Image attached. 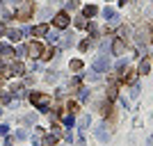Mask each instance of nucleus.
<instances>
[{
	"instance_id": "1",
	"label": "nucleus",
	"mask_w": 153,
	"mask_h": 146,
	"mask_svg": "<svg viewBox=\"0 0 153 146\" xmlns=\"http://www.w3.org/2000/svg\"><path fill=\"white\" fill-rule=\"evenodd\" d=\"M30 103L37 110H41V112H48L51 105H53V98L48 94H41V91H32V94H30Z\"/></svg>"
},
{
	"instance_id": "2",
	"label": "nucleus",
	"mask_w": 153,
	"mask_h": 146,
	"mask_svg": "<svg viewBox=\"0 0 153 146\" xmlns=\"http://www.w3.org/2000/svg\"><path fill=\"white\" fill-rule=\"evenodd\" d=\"M32 12H34V2H32V0H23V2L16 7V19L27 21L32 16Z\"/></svg>"
},
{
	"instance_id": "3",
	"label": "nucleus",
	"mask_w": 153,
	"mask_h": 146,
	"mask_svg": "<svg viewBox=\"0 0 153 146\" xmlns=\"http://www.w3.org/2000/svg\"><path fill=\"white\" fill-rule=\"evenodd\" d=\"M69 23H71V19H69V14H66V12H57V14H55V19H53V25L57 27V30H66Z\"/></svg>"
},
{
	"instance_id": "4",
	"label": "nucleus",
	"mask_w": 153,
	"mask_h": 146,
	"mask_svg": "<svg viewBox=\"0 0 153 146\" xmlns=\"http://www.w3.org/2000/svg\"><path fill=\"white\" fill-rule=\"evenodd\" d=\"M27 55H30L32 59H39L41 55H44V46L39 44V41H32V44H27Z\"/></svg>"
},
{
	"instance_id": "5",
	"label": "nucleus",
	"mask_w": 153,
	"mask_h": 146,
	"mask_svg": "<svg viewBox=\"0 0 153 146\" xmlns=\"http://www.w3.org/2000/svg\"><path fill=\"white\" fill-rule=\"evenodd\" d=\"M108 66H110L108 55H101V57L94 62V71H96V73H101V71H108Z\"/></svg>"
},
{
	"instance_id": "6",
	"label": "nucleus",
	"mask_w": 153,
	"mask_h": 146,
	"mask_svg": "<svg viewBox=\"0 0 153 146\" xmlns=\"http://www.w3.org/2000/svg\"><path fill=\"white\" fill-rule=\"evenodd\" d=\"M112 53L114 55H123V39H114V44H112Z\"/></svg>"
},
{
	"instance_id": "7",
	"label": "nucleus",
	"mask_w": 153,
	"mask_h": 146,
	"mask_svg": "<svg viewBox=\"0 0 153 146\" xmlns=\"http://www.w3.org/2000/svg\"><path fill=\"white\" fill-rule=\"evenodd\" d=\"M59 116H62V121H64L69 128L73 126V121H76V119H73V112H69V110H66V112H59Z\"/></svg>"
},
{
	"instance_id": "8",
	"label": "nucleus",
	"mask_w": 153,
	"mask_h": 146,
	"mask_svg": "<svg viewBox=\"0 0 153 146\" xmlns=\"http://www.w3.org/2000/svg\"><path fill=\"white\" fill-rule=\"evenodd\" d=\"M96 14H98V7H94V5H89V7H85V9H82L85 19H91V16H96Z\"/></svg>"
},
{
	"instance_id": "9",
	"label": "nucleus",
	"mask_w": 153,
	"mask_h": 146,
	"mask_svg": "<svg viewBox=\"0 0 153 146\" xmlns=\"http://www.w3.org/2000/svg\"><path fill=\"white\" fill-rule=\"evenodd\" d=\"M32 34H37V37H44V34H48V25H46V23H41V25L32 27Z\"/></svg>"
},
{
	"instance_id": "10",
	"label": "nucleus",
	"mask_w": 153,
	"mask_h": 146,
	"mask_svg": "<svg viewBox=\"0 0 153 146\" xmlns=\"http://www.w3.org/2000/svg\"><path fill=\"white\" fill-rule=\"evenodd\" d=\"M25 73V66L21 62H14V66H12V76H23Z\"/></svg>"
},
{
	"instance_id": "11",
	"label": "nucleus",
	"mask_w": 153,
	"mask_h": 146,
	"mask_svg": "<svg viewBox=\"0 0 153 146\" xmlns=\"http://www.w3.org/2000/svg\"><path fill=\"white\" fill-rule=\"evenodd\" d=\"M7 37L12 39V41H21V39H23V32L21 30H7Z\"/></svg>"
},
{
	"instance_id": "12",
	"label": "nucleus",
	"mask_w": 153,
	"mask_h": 146,
	"mask_svg": "<svg viewBox=\"0 0 153 146\" xmlns=\"http://www.w3.org/2000/svg\"><path fill=\"white\" fill-rule=\"evenodd\" d=\"M57 55H59V48H51V50H44L41 57L44 59H53V57H57Z\"/></svg>"
},
{
	"instance_id": "13",
	"label": "nucleus",
	"mask_w": 153,
	"mask_h": 146,
	"mask_svg": "<svg viewBox=\"0 0 153 146\" xmlns=\"http://www.w3.org/2000/svg\"><path fill=\"white\" fill-rule=\"evenodd\" d=\"M149 69H151V64H149V59H144V62L140 64V71H137V73H140V76H146Z\"/></svg>"
},
{
	"instance_id": "14",
	"label": "nucleus",
	"mask_w": 153,
	"mask_h": 146,
	"mask_svg": "<svg viewBox=\"0 0 153 146\" xmlns=\"http://www.w3.org/2000/svg\"><path fill=\"white\" fill-rule=\"evenodd\" d=\"M55 142H57V135H55V133H53V135H46V137H44V146H53Z\"/></svg>"
},
{
	"instance_id": "15",
	"label": "nucleus",
	"mask_w": 153,
	"mask_h": 146,
	"mask_svg": "<svg viewBox=\"0 0 153 146\" xmlns=\"http://www.w3.org/2000/svg\"><path fill=\"white\" fill-rule=\"evenodd\" d=\"M0 103H12V91H0Z\"/></svg>"
},
{
	"instance_id": "16",
	"label": "nucleus",
	"mask_w": 153,
	"mask_h": 146,
	"mask_svg": "<svg viewBox=\"0 0 153 146\" xmlns=\"http://www.w3.org/2000/svg\"><path fill=\"white\" fill-rule=\"evenodd\" d=\"M96 135H98V139H103V142H105V139L110 137V133L105 130V126H101V128H98V130H96Z\"/></svg>"
},
{
	"instance_id": "17",
	"label": "nucleus",
	"mask_w": 153,
	"mask_h": 146,
	"mask_svg": "<svg viewBox=\"0 0 153 146\" xmlns=\"http://www.w3.org/2000/svg\"><path fill=\"white\" fill-rule=\"evenodd\" d=\"M135 78H137V73H135V71H128V73L121 78V80H123V82H128V84H130V82H135Z\"/></svg>"
},
{
	"instance_id": "18",
	"label": "nucleus",
	"mask_w": 153,
	"mask_h": 146,
	"mask_svg": "<svg viewBox=\"0 0 153 146\" xmlns=\"http://www.w3.org/2000/svg\"><path fill=\"white\" fill-rule=\"evenodd\" d=\"M0 53L7 55V57H14V48H9V46H2V44H0Z\"/></svg>"
},
{
	"instance_id": "19",
	"label": "nucleus",
	"mask_w": 153,
	"mask_h": 146,
	"mask_svg": "<svg viewBox=\"0 0 153 146\" xmlns=\"http://www.w3.org/2000/svg\"><path fill=\"white\" fill-rule=\"evenodd\" d=\"M82 66L85 64L80 62V59H73V62H71V71H82Z\"/></svg>"
},
{
	"instance_id": "20",
	"label": "nucleus",
	"mask_w": 153,
	"mask_h": 146,
	"mask_svg": "<svg viewBox=\"0 0 153 146\" xmlns=\"http://www.w3.org/2000/svg\"><path fill=\"white\" fill-rule=\"evenodd\" d=\"M73 41H76V39H73V34H64V46H66V48H71V46H73Z\"/></svg>"
},
{
	"instance_id": "21",
	"label": "nucleus",
	"mask_w": 153,
	"mask_h": 146,
	"mask_svg": "<svg viewBox=\"0 0 153 146\" xmlns=\"http://www.w3.org/2000/svg\"><path fill=\"white\" fill-rule=\"evenodd\" d=\"M76 27H87V21H85V16H78V19H76Z\"/></svg>"
},
{
	"instance_id": "22",
	"label": "nucleus",
	"mask_w": 153,
	"mask_h": 146,
	"mask_svg": "<svg viewBox=\"0 0 153 146\" xmlns=\"http://www.w3.org/2000/svg\"><path fill=\"white\" fill-rule=\"evenodd\" d=\"M103 16H105V19H114V9L105 7V9H103Z\"/></svg>"
},
{
	"instance_id": "23",
	"label": "nucleus",
	"mask_w": 153,
	"mask_h": 146,
	"mask_svg": "<svg viewBox=\"0 0 153 146\" xmlns=\"http://www.w3.org/2000/svg\"><path fill=\"white\" fill-rule=\"evenodd\" d=\"M78 126H80V128H82V130H85V128L89 126V116H82V119L78 121Z\"/></svg>"
},
{
	"instance_id": "24",
	"label": "nucleus",
	"mask_w": 153,
	"mask_h": 146,
	"mask_svg": "<svg viewBox=\"0 0 153 146\" xmlns=\"http://www.w3.org/2000/svg\"><path fill=\"white\" fill-rule=\"evenodd\" d=\"M46 80H48V82H55V80H57V73H55V71H48Z\"/></svg>"
},
{
	"instance_id": "25",
	"label": "nucleus",
	"mask_w": 153,
	"mask_h": 146,
	"mask_svg": "<svg viewBox=\"0 0 153 146\" xmlns=\"http://www.w3.org/2000/svg\"><path fill=\"white\" fill-rule=\"evenodd\" d=\"M25 53H27V48H23V46H19V48L14 50V57H16V55H19V57H21V55H25Z\"/></svg>"
},
{
	"instance_id": "26",
	"label": "nucleus",
	"mask_w": 153,
	"mask_h": 146,
	"mask_svg": "<svg viewBox=\"0 0 153 146\" xmlns=\"http://www.w3.org/2000/svg\"><path fill=\"white\" fill-rule=\"evenodd\" d=\"M57 39H59L57 32H51V34H48V41H53V44H57Z\"/></svg>"
},
{
	"instance_id": "27",
	"label": "nucleus",
	"mask_w": 153,
	"mask_h": 146,
	"mask_svg": "<svg viewBox=\"0 0 153 146\" xmlns=\"http://www.w3.org/2000/svg\"><path fill=\"white\" fill-rule=\"evenodd\" d=\"M78 7V0H69V2H66V9H76Z\"/></svg>"
},
{
	"instance_id": "28",
	"label": "nucleus",
	"mask_w": 153,
	"mask_h": 146,
	"mask_svg": "<svg viewBox=\"0 0 153 146\" xmlns=\"http://www.w3.org/2000/svg\"><path fill=\"white\" fill-rule=\"evenodd\" d=\"M25 137H27L25 130H19V133H16V139H25Z\"/></svg>"
},
{
	"instance_id": "29",
	"label": "nucleus",
	"mask_w": 153,
	"mask_h": 146,
	"mask_svg": "<svg viewBox=\"0 0 153 146\" xmlns=\"http://www.w3.org/2000/svg\"><path fill=\"white\" fill-rule=\"evenodd\" d=\"M66 110H69V112H76V110H78V103H69V105H66Z\"/></svg>"
},
{
	"instance_id": "30",
	"label": "nucleus",
	"mask_w": 153,
	"mask_h": 146,
	"mask_svg": "<svg viewBox=\"0 0 153 146\" xmlns=\"http://www.w3.org/2000/svg\"><path fill=\"white\" fill-rule=\"evenodd\" d=\"M87 48H89V39H85L82 44H80V50H87Z\"/></svg>"
},
{
	"instance_id": "31",
	"label": "nucleus",
	"mask_w": 153,
	"mask_h": 146,
	"mask_svg": "<svg viewBox=\"0 0 153 146\" xmlns=\"http://www.w3.org/2000/svg\"><path fill=\"white\" fill-rule=\"evenodd\" d=\"M9 133V126H5V123H2V126H0V135H7Z\"/></svg>"
},
{
	"instance_id": "32",
	"label": "nucleus",
	"mask_w": 153,
	"mask_h": 146,
	"mask_svg": "<svg viewBox=\"0 0 153 146\" xmlns=\"http://www.w3.org/2000/svg\"><path fill=\"white\" fill-rule=\"evenodd\" d=\"M5 146H14V137H7V139H5Z\"/></svg>"
},
{
	"instance_id": "33",
	"label": "nucleus",
	"mask_w": 153,
	"mask_h": 146,
	"mask_svg": "<svg viewBox=\"0 0 153 146\" xmlns=\"http://www.w3.org/2000/svg\"><path fill=\"white\" fill-rule=\"evenodd\" d=\"M12 2H19V5H21V2H23V0H12Z\"/></svg>"
},
{
	"instance_id": "34",
	"label": "nucleus",
	"mask_w": 153,
	"mask_h": 146,
	"mask_svg": "<svg viewBox=\"0 0 153 146\" xmlns=\"http://www.w3.org/2000/svg\"><path fill=\"white\" fill-rule=\"evenodd\" d=\"M0 34H2V27H0Z\"/></svg>"
},
{
	"instance_id": "35",
	"label": "nucleus",
	"mask_w": 153,
	"mask_h": 146,
	"mask_svg": "<svg viewBox=\"0 0 153 146\" xmlns=\"http://www.w3.org/2000/svg\"><path fill=\"white\" fill-rule=\"evenodd\" d=\"M0 69H2V62H0Z\"/></svg>"
},
{
	"instance_id": "36",
	"label": "nucleus",
	"mask_w": 153,
	"mask_h": 146,
	"mask_svg": "<svg viewBox=\"0 0 153 146\" xmlns=\"http://www.w3.org/2000/svg\"><path fill=\"white\" fill-rule=\"evenodd\" d=\"M0 114H2V110H0Z\"/></svg>"
},
{
	"instance_id": "37",
	"label": "nucleus",
	"mask_w": 153,
	"mask_h": 146,
	"mask_svg": "<svg viewBox=\"0 0 153 146\" xmlns=\"http://www.w3.org/2000/svg\"><path fill=\"white\" fill-rule=\"evenodd\" d=\"M0 82H2V80H0Z\"/></svg>"
}]
</instances>
